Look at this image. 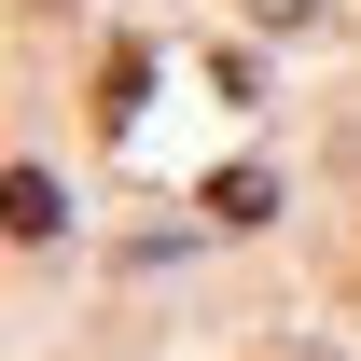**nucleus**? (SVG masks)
Returning <instances> with one entry per match:
<instances>
[{
	"instance_id": "nucleus-1",
	"label": "nucleus",
	"mask_w": 361,
	"mask_h": 361,
	"mask_svg": "<svg viewBox=\"0 0 361 361\" xmlns=\"http://www.w3.org/2000/svg\"><path fill=\"white\" fill-rule=\"evenodd\" d=\"M139 97H153V56L126 42V56H111V70H97V126H139Z\"/></svg>"
}]
</instances>
